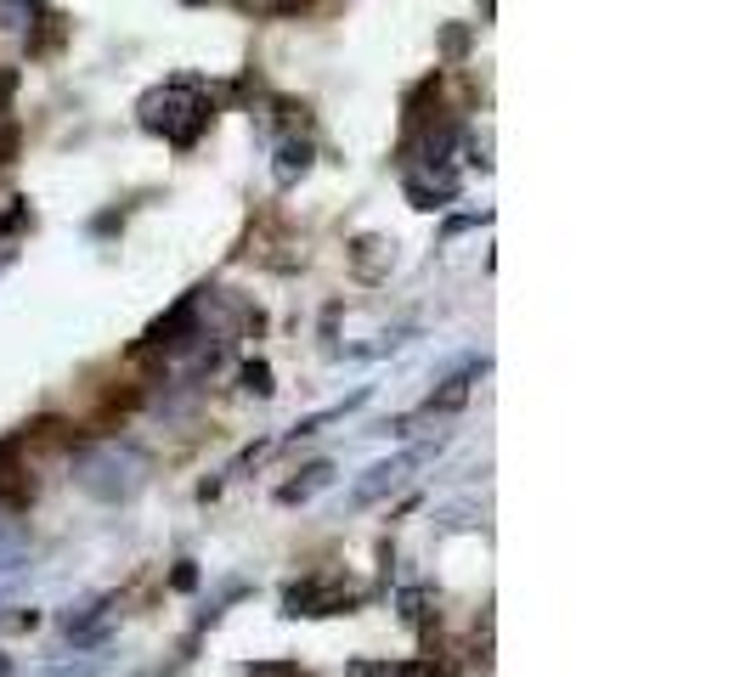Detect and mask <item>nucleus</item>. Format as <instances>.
Segmentation results:
<instances>
[{
	"label": "nucleus",
	"instance_id": "1",
	"mask_svg": "<svg viewBox=\"0 0 751 677\" xmlns=\"http://www.w3.org/2000/svg\"><path fill=\"white\" fill-rule=\"evenodd\" d=\"M148 474H153L148 452L130 441H90L74 452V486L97 503H130L148 486Z\"/></svg>",
	"mask_w": 751,
	"mask_h": 677
},
{
	"label": "nucleus",
	"instance_id": "2",
	"mask_svg": "<svg viewBox=\"0 0 751 677\" xmlns=\"http://www.w3.org/2000/svg\"><path fill=\"white\" fill-rule=\"evenodd\" d=\"M136 119H142V130L164 136L170 148H193L215 119V103L193 79H170V85H153L142 103H136Z\"/></svg>",
	"mask_w": 751,
	"mask_h": 677
},
{
	"label": "nucleus",
	"instance_id": "3",
	"mask_svg": "<svg viewBox=\"0 0 751 677\" xmlns=\"http://www.w3.org/2000/svg\"><path fill=\"white\" fill-rule=\"evenodd\" d=\"M362 593H351L340 576H300L283 588V615H351Z\"/></svg>",
	"mask_w": 751,
	"mask_h": 677
},
{
	"label": "nucleus",
	"instance_id": "4",
	"mask_svg": "<svg viewBox=\"0 0 751 677\" xmlns=\"http://www.w3.org/2000/svg\"><path fill=\"white\" fill-rule=\"evenodd\" d=\"M436 447H412V452H396V458H385V463H373L356 486H351V508H373V503H385L390 492H401L407 480H412V469L425 463Z\"/></svg>",
	"mask_w": 751,
	"mask_h": 677
},
{
	"label": "nucleus",
	"instance_id": "5",
	"mask_svg": "<svg viewBox=\"0 0 751 677\" xmlns=\"http://www.w3.org/2000/svg\"><path fill=\"white\" fill-rule=\"evenodd\" d=\"M486 373V362H469L463 373H452V378H441V390L425 401V418H452V412H463L469 407V390H475V378Z\"/></svg>",
	"mask_w": 751,
	"mask_h": 677
},
{
	"label": "nucleus",
	"instance_id": "6",
	"mask_svg": "<svg viewBox=\"0 0 751 677\" xmlns=\"http://www.w3.org/2000/svg\"><path fill=\"white\" fill-rule=\"evenodd\" d=\"M305 170H311V141L305 136H283V141H277V164H271L277 186H294Z\"/></svg>",
	"mask_w": 751,
	"mask_h": 677
},
{
	"label": "nucleus",
	"instance_id": "7",
	"mask_svg": "<svg viewBox=\"0 0 751 677\" xmlns=\"http://www.w3.org/2000/svg\"><path fill=\"white\" fill-rule=\"evenodd\" d=\"M322 486H334V463H311V469H300V480H289V486H277V503H283V508L311 503Z\"/></svg>",
	"mask_w": 751,
	"mask_h": 677
},
{
	"label": "nucleus",
	"instance_id": "8",
	"mask_svg": "<svg viewBox=\"0 0 751 677\" xmlns=\"http://www.w3.org/2000/svg\"><path fill=\"white\" fill-rule=\"evenodd\" d=\"M29 226V198H12V209L0 215V271L18 260V232Z\"/></svg>",
	"mask_w": 751,
	"mask_h": 677
},
{
	"label": "nucleus",
	"instance_id": "9",
	"mask_svg": "<svg viewBox=\"0 0 751 677\" xmlns=\"http://www.w3.org/2000/svg\"><path fill=\"white\" fill-rule=\"evenodd\" d=\"M367 401V390H356V396H345V401H334V407H328V412H311V418H300L294 429H289V441H305V434H317L322 423H334V418H345V412H356Z\"/></svg>",
	"mask_w": 751,
	"mask_h": 677
},
{
	"label": "nucleus",
	"instance_id": "10",
	"mask_svg": "<svg viewBox=\"0 0 751 677\" xmlns=\"http://www.w3.org/2000/svg\"><path fill=\"white\" fill-rule=\"evenodd\" d=\"M401 621H412V626H425L430 633V588H401Z\"/></svg>",
	"mask_w": 751,
	"mask_h": 677
},
{
	"label": "nucleus",
	"instance_id": "11",
	"mask_svg": "<svg viewBox=\"0 0 751 677\" xmlns=\"http://www.w3.org/2000/svg\"><path fill=\"white\" fill-rule=\"evenodd\" d=\"M238 384H244L249 396H260V401L277 390V384H271V367H266V362H244V367H238Z\"/></svg>",
	"mask_w": 751,
	"mask_h": 677
},
{
	"label": "nucleus",
	"instance_id": "12",
	"mask_svg": "<svg viewBox=\"0 0 751 677\" xmlns=\"http://www.w3.org/2000/svg\"><path fill=\"white\" fill-rule=\"evenodd\" d=\"M244 677H311L305 666H294V660H249L244 666Z\"/></svg>",
	"mask_w": 751,
	"mask_h": 677
},
{
	"label": "nucleus",
	"instance_id": "13",
	"mask_svg": "<svg viewBox=\"0 0 751 677\" xmlns=\"http://www.w3.org/2000/svg\"><path fill=\"white\" fill-rule=\"evenodd\" d=\"M170 588H175V593H193V588H199V565H193V559H175Z\"/></svg>",
	"mask_w": 751,
	"mask_h": 677
},
{
	"label": "nucleus",
	"instance_id": "14",
	"mask_svg": "<svg viewBox=\"0 0 751 677\" xmlns=\"http://www.w3.org/2000/svg\"><path fill=\"white\" fill-rule=\"evenodd\" d=\"M385 677H441V671H436V660H407V666H390Z\"/></svg>",
	"mask_w": 751,
	"mask_h": 677
},
{
	"label": "nucleus",
	"instance_id": "15",
	"mask_svg": "<svg viewBox=\"0 0 751 677\" xmlns=\"http://www.w3.org/2000/svg\"><path fill=\"white\" fill-rule=\"evenodd\" d=\"M390 671V660H351L345 666V677H385Z\"/></svg>",
	"mask_w": 751,
	"mask_h": 677
},
{
	"label": "nucleus",
	"instance_id": "16",
	"mask_svg": "<svg viewBox=\"0 0 751 677\" xmlns=\"http://www.w3.org/2000/svg\"><path fill=\"white\" fill-rule=\"evenodd\" d=\"M7 626H12V633H34L40 615H34V610H29V615H7Z\"/></svg>",
	"mask_w": 751,
	"mask_h": 677
},
{
	"label": "nucleus",
	"instance_id": "17",
	"mask_svg": "<svg viewBox=\"0 0 751 677\" xmlns=\"http://www.w3.org/2000/svg\"><path fill=\"white\" fill-rule=\"evenodd\" d=\"M300 7H311V0H277V12H300Z\"/></svg>",
	"mask_w": 751,
	"mask_h": 677
},
{
	"label": "nucleus",
	"instance_id": "18",
	"mask_svg": "<svg viewBox=\"0 0 751 677\" xmlns=\"http://www.w3.org/2000/svg\"><path fill=\"white\" fill-rule=\"evenodd\" d=\"M0 677H12V655L7 649H0Z\"/></svg>",
	"mask_w": 751,
	"mask_h": 677
}]
</instances>
